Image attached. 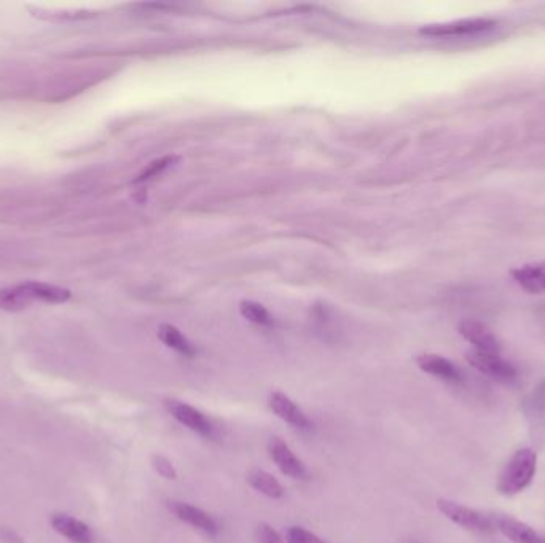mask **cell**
Segmentation results:
<instances>
[{
	"mask_svg": "<svg viewBox=\"0 0 545 543\" xmlns=\"http://www.w3.org/2000/svg\"><path fill=\"white\" fill-rule=\"evenodd\" d=\"M69 298L71 292L62 287L44 284V282H26L0 290V310L16 312L26 310L35 301L58 305V303H66Z\"/></svg>",
	"mask_w": 545,
	"mask_h": 543,
	"instance_id": "obj_1",
	"label": "cell"
},
{
	"mask_svg": "<svg viewBox=\"0 0 545 543\" xmlns=\"http://www.w3.org/2000/svg\"><path fill=\"white\" fill-rule=\"evenodd\" d=\"M537 470V454L531 448L518 449L501 473L498 491L504 496H515L530 488Z\"/></svg>",
	"mask_w": 545,
	"mask_h": 543,
	"instance_id": "obj_2",
	"label": "cell"
},
{
	"mask_svg": "<svg viewBox=\"0 0 545 543\" xmlns=\"http://www.w3.org/2000/svg\"><path fill=\"white\" fill-rule=\"evenodd\" d=\"M437 508L447 519L464 529L478 532V534H494L496 532L493 519L477 512V510L466 507V505L453 502L450 499H439L437 500Z\"/></svg>",
	"mask_w": 545,
	"mask_h": 543,
	"instance_id": "obj_3",
	"label": "cell"
},
{
	"mask_svg": "<svg viewBox=\"0 0 545 543\" xmlns=\"http://www.w3.org/2000/svg\"><path fill=\"white\" fill-rule=\"evenodd\" d=\"M466 360L475 370L499 382H512L518 376L515 366L510 362L502 359L499 354L480 353V350L474 349L466 354Z\"/></svg>",
	"mask_w": 545,
	"mask_h": 543,
	"instance_id": "obj_4",
	"label": "cell"
},
{
	"mask_svg": "<svg viewBox=\"0 0 545 543\" xmlns=\"http://www.w3.org/2000/svg\"><path fill=\"white\" fill-rule=\"evenodd\" d=\"M498 26V21L491 18H470L450 21V23L429 24L419 32L429 37H461V35H475L482 32L491 30Z\"/></svg>",
	"mask_w": 545,
	"mask_h": 543,
	"instance_id": "obj_5",
	"label": "cell"
},
{
	"mask_svg": "<svg viewBox=\"0 0 545 543\" xmlns=\"http://www.w3.org/2000/svg\"><path fill=\"white\" fill-rule=\"evenodd\" d=\"M268 451L271 459L275 461V464L282 472V475L293 478V480H303L306 477V467H304L302 459H298L295 452L291 449V446L281 436H272L268 443Z\"/></svg>",
	"mask_w": 545,
	"mask_h": 543,
	"instance_id": "obj_6",
	"label": "cell"
},
{
	"mask_svg": "<svg viewBox=\"0 0 545 543\" xmlns=\"http://www.w3.org/2000/svg\"><path fill=\"white\" fill-rule=\"evenodd\" d=\"M164 404H166V409L171 416L182 425H185L187 429L193 430V432L200 434L201 436H212L214 427L211 420L200 409L180 400H166Z\"/></svg>",
	"mask_w": 545,
	"mask_h": 543,
	"instance_id": "obj_7",
	"label": "cell"
},
{
	"mask_svg": "<svg viewBox=\"0 0 545 543\" xmlns=\"http://www.w3.org/2000/svg\"><path fill=\"white\" fill-rule=\"evenodd\" d=\"M459 335L474 346L475 350L480 353H491L499 354L502 349L501 339L493 333V330L488 328L485 323L478 321H462L459 323Z\"/></svg>",
	"mask_w": 545,
	"mask_h": 543,
	"instance_id": "obj_8",
	"label": "cell"
},
{
	"mask_svg": "<svg viewBox=\"0 0 545 543\" xmlns=\"http://www.w3.org/2000/svg\"><path fill=\"white\" fill-rule=\"evenodd\" d=\"M169 508L171 512L174 513L175 518L184 521V523L191 526V528L205 532L207 535L218 534V524L216 518L207 512H205V510L198 508L191 504L179 502V500L169 502Z\"/></svg>",
	"mask_w": 545,
	"mask_h": 543,
	"instance_id": "obj_9",
	"label": "cell"
},
{
	"mask_svg": "<svg viewBox=\"0 0 545 543\" xmlns=\"http://www.w3.org/2000/svg\"><path fill=\"white\" fill-rule=\"evenodd\" d=\"M270 408L277 418L291 424L292 427L308 430L311 429V420L308 419L303 409L292 400L291 397L286 395L284 392H272L270 395Z\"/></svg>",
	"mask_w": 545,
	"mask_h": 543,
	"instance_id": "obj_10",
	"label": "cell"
},
{
	"mask_svg": "<svg viewBox=\"0 0 545 543\" xmlns=\"http://www.w3.org/2000/svg\"><path fill=\"white\" fill-rule=\"evenodd\" d=\"M496 531H499L502 535L514 543H545V537L534 531L531 526L521 521L509 518V516H498L493 519Z\"/></svg>",
	"mask_w": 545,
	"mask_h": 543,
	"instance_id": "obj_11",
	"label": "cell"
},
{
	"mask_svg": "<svg viewBox=\"0 0 545 543\" xmlns=\"http://www.w3.org/2000/svg\"><path fill=\"white\" fill-rule=\"evenodd\" d=\"M51 528L55 529L58 534L66 537L73 543H91L93 542V534L88 524H85L83 521L73 518L71 515L66 513H56L51 516Z\"/></svg>",
	"mask_w": 545,
	"mask_h": 543,
	"instance_id": "obj_12",
	"label": "cell"
},
{
	"mask_svg": "<svg viewBox=\"0 0 545 543\" xmlns=\"http://www.w3.org/2000/svg\"><path fill=\"white\" fill-rule=\"evenodd\" d=\"M416 365L427 375L439 377V380L450 382L461 381V373L454 366L453 362L442 357V355L421 354L416 357Z\"/></svg>",
	"mask_w": 545,
	"mask_h": 543,
	"instance_id": "obj_13",
	"label": "cell"
},
{
	"mask_svg": "<svg viewBox=\"0 0 545 543\" xmlns=\"http://www.w3.org/2000/svg\"><path fill=\"white\" fill-rule=\"evenodd\" d=\"M512 278L528 294L545 292V263H530L512 271Z\"/></svg>",
	"mask_w": 545,
	"mask_h": 543,
	"instance_id": "obj_14",
	"label": "cell"
},
{
	"mask_svg": "<svg viewBox=\"0 0 545 543\" xmlns=\"http://www.w3.org/2000/svg\"><path fill=\"white\" fill-rule=\"evenodd\" d=\"M158 339L163 344H166L168 348L174 349L175 353H179L185 357H193L196 354V349L193 348L189 339L180 333L179 328H175L171 323H162L158 328Z\"/></svg>",
	"mask_w": 545,
	"mask_h": 543,
	"instance_id": "obj_15",
	"label": "cell"
},
{
	"mask_svg": "<svg viewBox=\"0 0 545 543\" xmlns=\"http://www.w3.org/2000/svg\"><path fill=\"white\" fill-rule=\"evenodd\" d=\"M248 481L250 486H252L255 491H259L260 494H263V496L270 497V499H281L284 497L286 494V489L282 484L276 480L275 477L271 475V473L265 472V470H254L250 473Z\"/></svg>",
	"mask_w": 545,
	"mask_h": 543,
	"instance_id": "obj_16",
	"label": "cell"
},
{
	"mask_svg": "<svg viewBox=\"0 0 545 543\" xmlns=\"http://www.w3.org/2000/svg\"><path fill=\"white\" fill-rule=\"evenodd\" d=\"M239 312H241V316L244 319H248L249 322L257 323V326H261V327H271L272 322H275V319H272L268 310L255 301H241L239 303Z\"/></svg>",
	"mask_w": 545,
	"mask_h": 543,
	"instance_id": "obj_17",
	"label": "cell"
},
{
	"mask_svg": "<svg viewBox=\"0 0 545 543\" xmlns=\"http://www.w3.org/2000/svg\"><path fill=\"white\" fill-rule=\"evenodd\" d=\"M286 543H325L320 537L302 526H292L286 532Z\"/></svg>",
	"mask_w": 545,
	"mask_h": 543,
	"instance_id": "obj_18",
	"label": "cell"
},
{
	"mask_svg": "<svg viewBox=\"0 0 545 543\" xmlns=\"http://www.w3.org/2000/svg\"><path fill=\"white\" fill-rule=\"evenodd\" d=\"M528 404V414L536 416L539 419H545V382L542 386L536 389V392H533Z\"/></svg>",
	"mask_w": 545,
	"mask_h": 543,
	"instance_id": "obj_19",
	"label": "cell"
},
{
	"mask_svg": "<svg viewBox=\"0 0 545 543\" xmlns=\"http://www.w3.org/2000/svg\"><path fill=\"white\" fill-rule=\"evenodd\" d=\"M152 465L155 468V472H157L159 477H163L164 480H178V470H175L174 464L168 459V457H164L162 454H155L152 457Z\"/></svg>",
	"mask_w": 545,
	"mask_h": 543,
	"instance_id": "obj_20",
	"label": "cell"
},
{
	"mask_svg": "<svg viewBox=\"0 0 545 543\" xmlns=\"http://www.w3.org/2000/svg\"><path fill=\"white\" fill-rule=\"evenodd\" d=\"M175 161H178V158H174V157H164L162 159H157V161H153L152 164H148L146 171H144L141 175H139L136 182H144V180H148L150 177H155V175L159 174L162 171H164V169L169 168L171 164L175 163Z\"/></svg>",
	"mask_w": 545,
	"mask_h": 543,
	"instance_id": "obj_21",
	"label": "cell"
},
{
	"mask_svg": "<svg viewBox=\"0 0 545 543\" xmlns=\"http://www.w3.org/2000/svg\"><path fill=\"white\" fill-rule=\"evenodd\" d=\"M255 537H257L259 543H286V540L282 539L279 532L266 523H261L257 526V529H255Z\"/></svg>",
	"mask_w": 545,
	"mask_h": 543,
	"instance_id": "obj_22",
	"label": "cell"
}]
</instances>
